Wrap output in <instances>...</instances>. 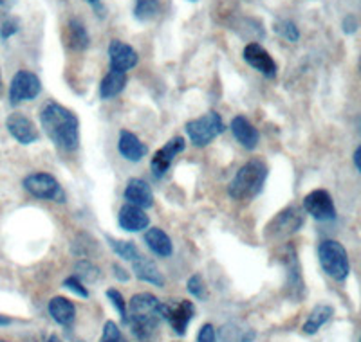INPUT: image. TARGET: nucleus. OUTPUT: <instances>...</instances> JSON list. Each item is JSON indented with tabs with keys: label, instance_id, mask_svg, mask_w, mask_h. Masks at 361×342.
Masks as SVG:
<instances>
[{
	"label": "nucleus",
	"instance_id": "obj_18",
	"mask_svg": "<svg viewBox=\"0 0 361 342\" xmlns=\"http://www.w3.org/2000/svg\"><path fill=\"white\" fill-rule=\"evenodd\" d=\"M118 224L119 227L127 232H140L148 229L150 225V218L145 213V209L137 208V205L125 204L123 208L119 209L118 215Z\"/></svg>",
	"mask_w": 361,
	"mask_h": 342
},
{
	"label": "nucleus",
	"instance_id": "obj_43",
	"mask_svg": "<svg viewBox=\"0 0 361 342\" xmlns=\"http://www.w3.org/2000/svg\"><path fill=\"white\" fill-rule=\"evenodd\" d=\"M11 324V319L6 317V315H0V326H8Z\"/></svg>",
	"mask_w": 361,
	"mask_h": 342
},
{
	"label": "nucleus",
	"instance_id": "obj_47",
	"mask_svg": "<svg viewBox=\"0 0 361 342\" xmlns=\"http://www.w3.org/2000/svg\"><path fill=\"white\" fill-rule=\"evenodd\" d=\"M0 342H6V341H0Z\"/></svg>",
	"mask_w": 361,
	"mask_h": 342
},
{
	"label": "nucleus",
	"instance_id": "obj_11",
	"mask_svg": "<svg viewBox=\"0 0 361 342\" xmlns=\"http://www.w3.org/2000/svg\"><path fill=\"white\" fill-rule=\"evenodd\" d=\"M185 150H186L185 137L176 135V137H172L170 141H166V143H164L156 153H154L152 159H150V170H152V175L156 177V179H163V177L169 173L170 166H172V163L176 160L177 155L183 153Z\"/></svg>",
	"mask_w": 361,
	"mask_h": 342
},
{
	"label": "nucleus",
	"instance_id": "obj_35",
	"mask_svg": "<svg viewBox=\"0 0 361 342\" xmlns=\"http://www.w3.org/2000/svg\"><path fill=\"white\" fill-rule=\"evenodd\" d=\"M63 286H66L67 290H71V292L76 293V296H80V298H83V299L89 298V290H87L85 283H83L80 277L74 276V274L63 279Z\"/></svg>",
	"mask_w": 361,
	"mask_h": 342
},
{
	"label": "nucleus",
	"instance_id": "obj_40",
	"mask_svg": "<svg viewBox=\"0 0 361 342\" xmlns=\"http://www.w3.org/2000/svg\"><path fill=\"white\" fill-rule=\"evenodd\" d=\"M87 4H90L92 8H94V11H98L99 17H103V13H105V8H103L102 0H85Z\"/></svg>",
	"mask_w": 361,
	"mask_h": 342
},
{
	"label": "nucleus",
	"instance_id": "obj_17",
	"mask_svg": "<svg viewBox=\"0 0 361 342\" xmlns=\"http://www.w3.org/2000/svg\"><path fill=\"white\" fill-rule=\"evenodd\" d=\"M118 151L123 159L130 160V163H140L148 155V146L135 134L121 130L118 139Z\"/></svg>",
	"mask_w": 361,
	"mask_h": 342
},
{
	"label": "nucleus",
	"instance_id": "obj_38",
	"mask_svg": "<svg viewBox=\"0 0 361 342\" xmlns=\"http://www.w3.org/2000/svg\"><path fill=\"white\" fill-rule=\"evenodd\" d=\"M112 270H114V276H116V279H118V281L127 283L128 279H130V274H128V270L123 269L121 265H118V263H114V265H112Z\"/></svg>",
	"mask_w": 361,
	"mask_h": 342
},
{
	"label": "nucleus",
	"instance_id": "obj_30",
	"mask_svg": "<svg viewBox=\"0 0 361 342\" xmlns=\"http://www.w3.org/2000/svg\"><path fill=\"white\" fill-rule=\"evenodd\" d=\"M105 296H107V299L111 301V305L114 306L116 312L119 314L121 322H123V324H127L128 322V303L125 301L123 293L116 289H109L107 292H105Z\"/></svg>",
	"mask_w": 361,
	"mask_h": 342
},
{
	"label": "nucleus",
	"instance_id": "obj_31",
	"mask_svg": "<svg viewBox=\"0 0 361 342\" xmlns=\"http://www.w3.org/2000/svg\"><path fill=\"white\" fill-rule=\"evenodd\" d=\"M186 289H188L190 296L197 299V301H206V299H208V286H206L201 274H193V276H190L188 281H186Z\"/></svg>",
	"mask_w": 361,
	"mask_h": 342
},
{
	"label": "nucleus",
	"instance_id": "obj_33",
	"mask_svg": "<svg viewBox=\"0 0 361 342\" xmlns=\"http://www.w3.org/2000/svg\"><path fill=\"white\" fill-rule=\"evenodd\" d=\"M99 342H128L114 321H107L103 326V334Z\"/></svg>",
	"mask_w": 361,
	"mask_h": 342
},
{
	"label": "nucleus",
	"instance_id": "obj_19",
	"mask_svg": "<svg viewBox=\"0 0 361 342\" xmlns=\"http://www.w3.org/2000/svg\"><path fill=\"white\" fill-rule=\"evenodd\" d=\"M47 312L53 317L54 322H58L60 326H63L66 330H71V326L74 324V319H76V306L71 299L62 298H53L47 305Z\"/></svg>",
	"mask_w": 361,
	"mask_h": 342
},
{
	"label": "nucleus",
	"instance_id": "obj_25",
	"mask_svg": "<svg viewBox=\"0 0 361 342\" xmlns=\"http://www.w3.org/2000/svg\"><path fill=\"white\" fill-rule=\"evenodd\" d=\"M286 258V269H288V286L295 292V298H302V290H304V281H302V274H300V263L296 251L293 245L288 247V253L283 254Z\"/></svg>",
	"mask_w": 361,
	"mask_h": 342
},
{
	"label": "nucleus",
	"instance_id": "obj_14",
	"mask_svg": "<svg viewBox=\"0 0 361 342\" xmlns=\"http://www.w3.org/2000/svg\"><path fill=\"white\" fill-rule=\"evenodd\" d=\"M109 63H111L112 70H119V72H128L140 63V54L137 51L128 45L127 42L121 40H111L109 44Z\"/></svg>",
	"mask_w": 361,
	"mask_h": 342
},
{
	"label": "nucleus",
	"instance_id": "obj_9",
	"mask_svg": "<svg viewBox=\"0 0 361 342\" xmlns=\"http://www.w3.org/2000/svg\"><path fill=\"white\" fill-rule=\"evenodd\" d=\"M161 315H163V321L169 322V326L177 335H185L195 315V306L188 299H172V301L161 303Z\"/></svg>",
	"mask_w": 361,
	"mask_h": 342
},
{
	"label": "nucleus",
	"instance_id": "obj_16",
	"mask_svg": "<svg viewBox=\"0 0 361 342\" xmlns=\"http://www.w3.org/2000/svg\"><path fill=\"white\" fill-rule=\"evenodd\" d=\"M123 196L127 204L137 205L141 209H150L154 205V191L150 184L143 179H137V177L128 180Z\"/></svg>",
	"mask_w": 361,
	"mask_h": 342
},
{
	"label": "nucleus",
	"instance_id": "obj_24",
	"mask_svg": "<svg viewBox=\"0 0 361 342\" xmlns=\"http://www.w3.org/2000/svg\"><path fill=\"white\" fill-rule=\"evenodd\" d=\"M67 45H69L71 51H76V53L89 49L90 34L85 24L78 18H71L69 24H67Z\"/></svg>",
	"mask_w": 361,
	"mask_h": 342
},
{
	"label": "nucleus",
	"instance_id": "obj_32",
	"mask_svg": "<svg viewBox=\"0 0 361 342\" xmlns=\"http://www.w3.org/2000/svg\"><path fill=\"white\" fill-rule=\"evenodd\" d=\"M275 31L280 34L282 38H286L288 42H291V44H296V42L300 40V29L298 25L295 24L293 20H279L275 24Z\"/></svg>",
	"mask_w": 361,
	"mask_h": 342
},
{
	"label": "nucleus",
	"instance_id": "obj_3",
	"mask_svg": "<svg viewBox=\"0 0 361 342\" xmlns=\"http://www.w3.org/2000/svg\"><path fill=\"white\" fill-rule=\"evenodd\" d=\"M267 170L266 163L259 159L247 160L244 166H240L231 179L230 186H228V193L233 200H251L257 195H260L266 186Z\"/></svg>",
	"mask_w": 361,
	"mask_h": 342
},
{
	"label": "nucleus",
	"instance_id": "obj_26",
	"mask_svg": "<svg viewBox=\"0 0 361 342\" xmlns=\"http://www.w3.org/2000/svg\"><path fill=\"white\" fill-rule=\"evenodd\" d=\"M333 315H334L333 306H329V305L314 306L311 314H309L307 321L304 322V331L307 335L318 334V330H320L324 324H327V322L331 321V317H333Z\"/></svg>",
	"mask_w": 361,
	"mask_h": 342
},
{
	"label": "nucleus",
	"instance_id": "obj_22",
	"mask_svg": "<svg viewBox=\"0 0 361 342\" xmlns=\"http://www.w3.org/2000/svg\"><path fill=\"white\" fill-rule=\"evenodd\" d=\"M145 243L159 258H170L173 254V243L163 229L150 227L145 232Z\"/></svg>",
	"mask_w": 361,
	"mask_h": 342
},
{
	"label": "nucleus",
	"instance_id": "obj_1",
	"mask_svg": "<svg viewBox=\"0 0 361 342\" xmlns=\"http://www.w3.org/2000/svg\"><path fill=\"white\" fill-rule=\"evenodd\" d=\"M40 125L54 146L67 153L78 150L80 121L67 106L56 101L45 103L40 110Z\"/></svg>",
	"mask_w": 361,
	"mask_h": 342
},
{
	"label": "nucleus",
	"instance_id": "obj_37",
	"mask_svg": "<svg viewBox=\"0 0 361 342\" xmlns=\"http://www.w3.org/2000/svg\"><path fill=\"white\" fill-rule=\"evenodd\" d=\"M357 18L354 17V15H347V17L341 20V31H343L345 34H354L357 31Z\"/></svg>",
	"mask_w": 361,
	"mask_h": 342
},
{
	"label": "nucleus",
	"instance_id": "obj_5",
	"mask_svg": "<svg viewBox=\"0 0 361 342\" xmlns=\"http://www.w3.org/2000/svg\"><path fill=\"white\" fill-rule=\"evenodd\" d=\"M186 135H188L190 143L197 148L208 146L212 141L219 137L221 134H224L226 125L222 121L221 114L217 112H206L204 115L197 119H192V121L186 122Z\"/></svg>",
	"mask_w": 361,
	"mask_h": 342
},
{
	"label": "nucleus",
	"instance_id": "obj_46",
	"mask_svg": "<svg viewBox=\"0 0 361 342\" xmlns=\"http://www.w3.org/2000/svg\"><path fill=\"white\" fill-rule=\"evenodd\" d=\"M188 2H197V0H188Z\"/></svg>",
	"mask_w": 361,
	"mask_h": 342
},
{
	"label": "nucleus",
	"instance_id": "obj_20",
	"mask_svg": "<svg viewBox=\"0 0 361 342\" xmlns=\"http://www.w3.org/2000/svg\"><path fill=\"white\" fill-rule=\"evenodd\" d=\"M132 270H134L135 277H137L140 281L148 283V285H154L157 286V289H163L164 286L163 274H161V270L157 269V265L152 260L140 256L137 260L132 261Z\"/></svg>",
	"mask_w": 361,
	"mask_h": 342
},
{
	"label": "nucleus",
	"instance_id": "obj_45",
	"mask_svg": "<svg viewBox=\"0 0 361 342\" xmlns=\"http://www.w3.org/2000/svg\"><path fill=\"white\" fill-rule=\"evenodd\" d=\"M357 69H360V74H361V58H360V61H357Z\"/></svg>",
	"mask_w": 361,
	"mask_h": 342
},
{
	"label": "nucleus",
	"instance_id": "obj_12",
	"mask_svg": "<svg viewBox=\"0 0 361 342\" xmlns=\"http://www.w3.org/2000/svg\"><path fill=\"white\" fill-rule=\"evenodd\" d=\"M6 130L18 144H24V146L38 143V139H40V132H38L37 125L20 112H13V114L8 115Z\"/></svg>",
	"mask_w": 361,
	"mask_h": 342
},
{
	"label": "nucleus",
	"instance_id": "obj_21",
	"mask_svg": "<svg viewBox=\"0 0 361 342\" xmlns=\"http://www.w3.org/2000/svg\"><path fill=\"white\" fill-rule=\"evenodd\" d=\"M217 337L221 342H253L257 338V331L244 322L230 321L221 326Z\"/></svg>",
	"mask_w": 361,
	"mask_h": 342
},
{
	"label": "nucleus",
	"instance_id": "obj_8",
	"mask_svg": "<svg viewBox=\"0 0 361 342\" xmlns=\"http://www.w3.org/2000/svg\"><path fill=\"white\" fill-rule=\"evenodd\" d=\"M42 82L40 77L31 70H18L9 83V105L18 106L22 103L33 101L40 96Z\"/></svg>",
	"mask_w": 361,
	"mask_h": 342
},
{
	"label": "nucleus",
	"instance_id": "obj_6",
	"mask_svg": "<svg viewBox=\"0 0 361 342\" xmlns=\"http://www.w3.org/2000/svg\"><path fill=\"white\" fill-rule=\"evenodd\" d=\"M22 188L33 198L38 200H47V202H56V204H63L67 200L62 184L58 182L56 177H53L51 173H45V171L29 173L22 180Z\"/></svg>",
	"mask_w": 361,
	"mask_h": 342
},
{
	"label": "nucleus",
	"instance_id": "obj_4",
	"mask_svg": "<svg viewBox=\"0 0 361 342\" xmlns=\"http://www.w3.org/2000/svg\"><path fill=\"white\" fill-rule=\"evenodd\" d=\"M318 260L329 277H333L334 281H345L349 277L350 263L347 251L343 245L336 240H324L318 245Z\"/></svg>",
	"mask_w": 361,
	"mask_h": 342
},
{
	"label": "nucleus",
	"instance_id": "obj_27",
	"mask_svg": "<svg viewBox=\"0 0 361 342\" xmlns=\"http://www.w3.org/2000/svg\"><path fill=\"white\" fill-rule=\"evenodd\" d=\"M161 13V0H134V18L137 22H150Z\"/></svg>",
	"mask_w": 361,
	"mask_h": 342
},
{
	"label": "nucleus",
	"instance_id": "obj_28",
	"mask_svg": "<svg viewBox=\"0 0 361 342\" xmlns=\"http://www.w3.org/2000/svg\"><path fill=\"white\" fill-rule=\"evenodd\" d=\"M74 276L80 277L83 283L92 285V283L102 279V270H99V267H96L90 260L80 258V260L76 261V265H74Z\"/></svg>",
	"mask_w": 361,
	"mask_h": 342
},
{
	"label": "nucleus",
	"instance_id": "obj_36",
	"mask_svg": "<svg viewBox=\"0 0 361 342\" xmlns=\"http://www.w3.org/2000/svg\"><path fill=\"white\" fill-rule=\"evenodd\" d=\"M217 331L212 324H202L197 334V342H217Z\"/></svg>",
	"mask_w": 361,
	"mask_h": 342
},
{
	"label": "nucleus",
	"instance_id": "obj_42",
	"mask_svg": "<svg viewBox=\"0 0 361 342\" xmlns=\"http://www.w3.org/2000/svg\"><path fill=\"white\" fill-rule=\"evenodd\" d=\"M44 342H63V341L58 337V335H49V337H45Z\"/></svg>",
	"mask_w": 361,
	"mask_h": 342
},
{
	"label": "nucleus",
	"instance_id": "obj_34",
	"mask_svg": "<svg viewBox=\"0 0 361 342\" xmlns=\"http://www.w3.org/2000/svg\"><path fill=\"white\" fill-rule=\"evenodd\" d=\"M18 31H20V20L15 17L6 18V20L0 24V40H9V38L15 37Z\"/></svg>",
	"mask_w": 361,
	"mask_h": 342
},
{
	"label": "nucleus",
	"instance_id": "obj_23",
	"mask_svg": "<svg viewBox=\"0 0 361 342\" xmlns=\"http://www.w3.org/2000/svg\"><path fill=\"white\" fill-rule=\"evenodd\" d=\"M128 83L127 72H119V70H109L103 76L102 83H99V98L102 99H112L119 96L125 90Z\"/></svg>",
	"mask_w": 361,
	"mask_h": 342
},
{
	"label": "nucleus",
	"instance_id": "obj_41",
	"mask_svg": "<svg viewBox=\"0 0 361 342\" xmlns=\"http://www.w3.org/2000/svg\"><path fill=\"white\" fill-rule=\"evenodd\" d=\"M353 159H354V166H356V170L361 173V144L356 148V151H354Z\"/></svg>",
	"mask_w": 361,
	"mask_h": 342
},
{
	"label": "nucleus",
	"instance_id": "obj_7",
	"mask_svg": "<svg viewBox=\"0 0 361 342\" xmlns=\"http://www.w3.org/2000/svg\"><path fill=\"white\" fill-rule=\"evenodd\" d=\"M305 224V211L300 205H289L282 209L279 215L266 225V238L267 240H283L291 236L302 229Z\"/></svg>",
	"mask_w": 361,
	"mask_h": 342
},
{
	"label": "nucleus",
	"instance_id": "obj_10",
	"mask_svg": "<svg viewBox=\"0 0 361 342\" xmlns=\"http://www.w3.org/2000/svg\"><path fill=\"white\" fill-rule=\"evenodd\" d=\"M305 215H311L318 222H333L336 220V205L327 189H314L307 193L304 198Z\"/></svg>",
	"mask_w": 361,
	"mask_h": 342
},
{
	"label": "nucleus",
	"instance_id": "obj_15",
	"mask_svg": "<svg viewBox=\"0 0 361 342\" xmlns=\"http://www.w3.org/2000/svg\"><path fill=\"white\" fill-rule=\"evenodd\" d=\"M230 130L233 134L235 141H237L244 150H255L259 146L260 141V132L259 128H255V125H251V121L244 115H235L230 122Z\"/></svg>",
	"mask_w": 361,
	"mask_h": 342
},
{
	"label": "nucleus",
	"instance_id": "obj_44",
	"mask_svg": "<svg viewBox=\"0 0 361 342\" xmlns=\"http://www.w3.org/2000/svg\"><path fill=\"white\" fill-rule=\"evenodd\" d=\"M4 94V77H2V69H0V98Z\"/></svg>",
	"mask_w": 361,
	"mask_h": 342
},
{
	"label": "nucleus",
	"instance_id": "obj_2",
	"mask_svg": "<svg viewBox=\"0 0 361 342\" xmlns=\"http://www.w3.org/2000/svg\"><path fill=\"white\" fill-rule=\"evenodd\" d=\"M161 321H163L161 303L154 293H135L134 298L128 301L127 326L140 342H152L159 331Z\"/></svg>",
	"mask_w": 361,
	"mask_h": 342
},
{
	"label": "nucleus",
	"instance_id": "obj_39",
	"mask_svg": "<svg viewBox=\"0 0 361 342\" xmlns=\"http://www.w3.org/2000/svg\"><path fill=\"white\" fill-rule=\"evenodd\" d=\"M18 0H0V11H11Z\"/></svg>",
	"mask_w": 361,
	"mask_h": 342
},
{
	"label": "nucleus",
	"instance_id": "obj_13",
	"mask_svg": "<svg viewBox=\"0 0 361 342\" xmlns=\"http://www.w3.org/2000/svg\"><path fill=\"white\" fill-rule=\"evenodd\" d=\"M243 58L251 69H255L257 72L262 74V76L273 80V77H276V74H279V65H276L275 58L271 56V54L264 49L262 45L257 44V42H251V44H247L246 47H244Z\"/></svg>",
	"mask_w": 361,
	"mask_h": 342
},
{
	"label": "nucleus",
	"instance_id": "obj_29",
	"mask_svg": "<svg viewBox=\"0 0 361 342\" xmlns=\"http://www.w3.org/2000/svg\"><path fill=\"white\" fill-rule=\"evenodd\" d=\"M109 245L112 247L116 254H118L121 260H127V261H134L141 256L137 247L134 245V241H125V240H118L114 236H107Z\"/></svg>",
	"mask_w": 361,
	"mask_h": 342
}]
</instances>
